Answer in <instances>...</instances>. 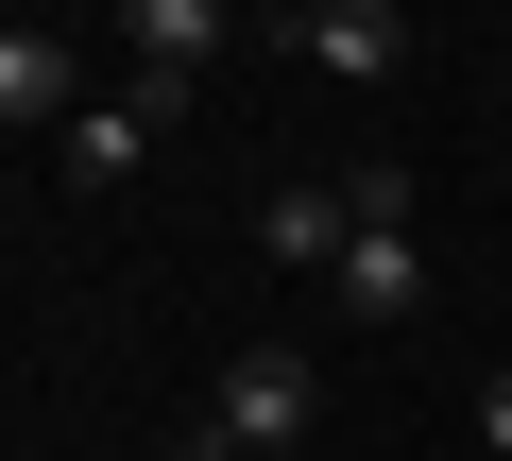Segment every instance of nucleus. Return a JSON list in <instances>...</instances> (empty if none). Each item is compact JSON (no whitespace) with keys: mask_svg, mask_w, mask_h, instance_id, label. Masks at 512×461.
Listing matches in <instances>:
<instances>
[{"mask_svg":"<svg viewBox=\"0 0 512 461\" xmlns=\"http://www.w3.org/2000/svg\"><path fill=\"white\" fill-rule=\"evenodd\" d=\"M342 188H359V257H342L325 291H342L359 325H410V308H427V240H410V205H427V188H410L393 154H359Z\"/></svg>","mask_w":512,"mask_h":461,"instance_id":"nucleus-2","label":"nucleus"},{"mask_svg":"<svg viewBox=\"0 0 512 461\" xmlns=\"http://www.w3.org/2000/svg\"><path fill=\"white\" fill-rule=\"evenodd\" d=\"M103 86H86V35H52V18H18L0 35V137H69Z\"/></svg>","mask_w":512,"mask_h":461,"instance_id":"nucleus-3","label":"nucleus"},{"mask_svg":"<svg viewBox=\"0 0 512 461\" xmlns=\"http://www.w3.org/2000/svg\"><path fill=\"white\" fill-rule=\"evenodd\" d=\"M291 52L325 86H393L410 69V18H393V0H291Z\"/></svg>","mask_w":512,"mask_h":461,"instance_id":"nucleus-4","label":"nucleus"},{"mask_svg":"<svg viewBox=\"0 0 512 461\" xmlns=\"http://www.w3.org/2000/svg\"><path fill=\"white\" fill-rule=\"evenodd\" d=\"M461 461H512V359H478V393H461Z\"/></svg>","mask_w":512,"mask_h":461,"instance_id":"nucleus-7","label":"nucleus"},{"mask_svg":"<svg viewBox=\"0 0 512 461\" xmlns=\"http://www.w3.org/2000/svg\"><path fill=\"white\" fill-rule=\"evenodd\" d=\"M256 240H274L291 274H342V257H359V188H342V171H308V188H274V205H256Z\"/></svg>","mask_w":512,"mask_h":461,"instance_id":"nucleus-5","label":"nucleus"},{"mask_svg":"<svg viewBox=\"0 0 512 461\" xmlns=\"http://www.w3.org/2000/svg\"><path fill=\"white\" fill-rule=\"evenodd\" d=\"M325 427V376H308V342H239L222 376H205V427L171 444V461H291Z\"/></svg>","mask_w":512,"mask_h":461,"instance_id":"nucleus-1","label":"nucleus"},{"mask_svg":"<svg viewBox=\"0 0 512 461\" xmlns=\"http://www.w3.org/2000/svg\"><path fill=\"white\" fill-rule=\"evenodd\" d=\"M154 120H171V103H154V86H103V103H86V120H69V171H86V188H120V171H137V154H154Z\"/></svg>","mask_w":512,"mask_h":461,"instance_id":"nucleus-6","label":"nucleus"}]
</instances>
